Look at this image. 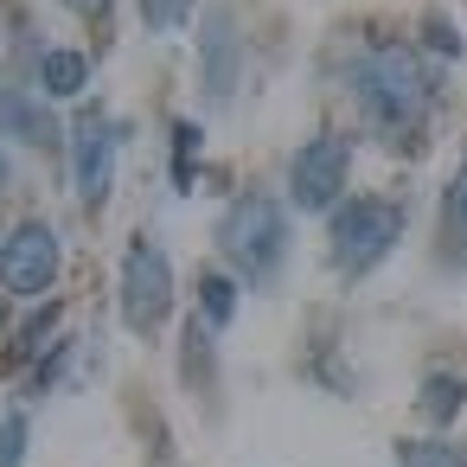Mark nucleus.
Returning a JSON list of instances; mask_svg holds the SVG:
<instances>
[{
    "label": "nucleus",
    "mask_w": 467,
    "mask_h": 467,
    "mask_svg": "<svg viewBox=\"0 0 467 467\" xmlns=\"http://www.w3.org/2000/svg\"><path fill=\"white\" fill-rule=\"evenodd\" d=\"M71 173H78L84 205H103L109 199V180H116V129L103 116H84L71 129Z\"/></svg>",
    "instance_id": "nucleus-7"
},
{
    "label": "nucleus",
    "mask_w": 467,
    "mask_h": 467,
    "mask_svg": "<svg viewBox=\"0 0 467 467\" xmlns=\"http://www.w3.org/2000/svg\"><path fill=\"white\" fill-rule=\"evenodd\" d=\"M26 454V416H7L0 422V467H20Z\"/></svg>",
    "instance_id": "nucleus-16"
},
{
    "label": "nucleus",
    "mask_w": 467,
    "mask_h": 467,
    "mask_svg": "<svg viewBox=\"0 0 467 467\" xmlns=\"http://www.w3.org/2000/svg\"><path fill=\"white\" fill-rule=\"evenodd\" d=\"M199 295H205V320H212V327H224V320L237 314V288H231L224 275H205Z\"/></svg>",
    "instance_id": "nucleus-11"
},
{
    "label": "nucleus",
    "mask_w": 467,
    "mask_h": 467,
    "mask_svg": "<svg viewBox=\"0 0 467 467\" xmlns=\"http://www.w3.org/2000/svg\"><path fill=\"white\" fill-rule=\"evenodd\" d=\"M218 244H224V256H231L244 275H269V269H275V256H282V244H288V218H282V205H275V199L250 192V199H237V205L224 212Z\"/></svg>",
    "instance_id": "nucleus-2"
},
{
    "label": "nucleus",
    "mask_w": 467,
    "mask_h": 467,
    "mask_svg": "<svg viewBox=\"0 0 467 467\" xmlns=\"http://www.w3.org/2000/svg\"><path fill=\"white\" fill-rule=\"evenodd\" d=\"M346 167H352V148H346L339 135H314V141L295 154V167H288L295 205H301V212H327V205L339 199V186H346Z\"/></svg>",
    "instance_id": "nucleus-6"
},
{
    "label": "nucleus",
    "mask_w": 467,
    "mask_h": 467,
    "mask_svg": "<svg viewBox=\"0 0 467 467\" xmlns=\"http://www.w3.org/2000/svg\"><path fill=\"white\" fill-rule=\"evenodd\" d=\"M397 231H403V212L397 205H384V199H352L339 218H333V256H339V269H371L390 244H397Z\"/></svg>",
    "instance_id": "nucleus-4"
},
{
    "label": "nucleus",
    "mask_w": 467,
    "mask_h": 467,
    "mask_svg": "<svg viewBox=\"0 0 467 467\" xmlns=\"http://www.w3.org/2000/svg\"><path fill=\"white\" fill-rule=\"evenodd\" d=\"M441 212H448V244H461V250H467V167L454 173V186H448V205H441Z\"/></svg>",
    "instance_id": "nucleus-12"
},
{
    "label": "nucleus",
    "mask_w": 467,
    "mask_h": 467,
    "mask_svg": "<svg viewBox=\"0 0 467 467\" xmlns=\"http://www.w3.org/2000/svg\"><path fill=\"white\" fill-rule=\"evenodd\" d=\"M0 314H7V307H0Z\"/></svg>",
    "instance_id": "nucleus-20"
},
{
    "label": "nucleus",
    "mask_w": 467,
    "mask_h": 467,
    "mask_svg": "<svg viewBox=\"0 0 467 467\" xmlns=\"http://www.w3.org/2000/svg\"><path fill=\"white\" fill-rule=\"evenodd\" d=\"M173 141H180V148H173V180H180V186H192V154H199V129H192V122H180V129H173Z\"/></svg>",
    "instance_id": "nucleus-15"
},
{
    "label": "nucleus",
    "mask_w": 467,
    "mask_h": 467,
    "mask_svg": "<svg viewBox=\"0 0 467 467\" xmlns=\"http://www.w3.org/2000/svg\"><path fill=\"white\" fill-rule=\"evenodd\" d=\"M65 7H71V14H103L109 0H65Z\"/></svg>",
    "instance_id": "nucleus-18"
},
{
    "label": "nucleus",
    "mask_w": 467,
    "mask_h": 467,
    "mask_svg": "<svg viewBox=\"0 0 467 467\" xmlns=\"http://www.w3.org/2000/svg\"><path fill=\"white\" fill-rule=\"evenodd\" d=\"M403 467H467L461 448H441V441H410L403 448Z\"/></svg>",
    "instance_id": "nucleus-13"
},
{
    "label": "nucleus",
    "mask_w": 467,
    "mask_h": 467,
    "mask_svg": "<svg viewBox=\"0 0 467 467\" xmlns=\"http://www.w3.org/2000/svg\"><path fill=\"white\" fill-rule=\"evenodd\" d=\"M173 307V269H167V250L154 237H135L129 244V263H122V320L135 333H154Z\"/></svg>",
    "instance_id": "nucleus-3"
},
{
    "label": "nucleus",
    "mask_w": 467,
    "mask_h": 467,
    "mask_svg": "<svg viewBox=\"0 0 467 467\" xmlns=\"http://www.w3.org/2000/svg\"><path fill=\"white\" fill-rule=\"evenodd\" d=\"M358 103L378 116V122H416L429 109V71L403 52V46H384L358 65Z\"/></svg>",
    "instance_id": "nucleus-1"
},
{
    "label": "nucleus",
    "mask_w": 467,
    "mask_h": 467,
    "mask_svg": "<svg viewBox=\"0 0 467 467\" xmlns=\"http://www.w3.org/2000/svg\"><path fill=\"white\" fill-rule=\"evenodd\" d=\"M0 192H7V154H0Z\"/></svg>",
    "instance_id": "nucleus-19"
},
{
    "label": "nucleus",
    "mask_w": 467,
    "mask_h": 467,
    "mask_svg": "<svg viewBox=\"0 0 467 467\" xmlns=\"http://www.w3.org/2000/svg\"><path fill=\"white\" fill-rule=\"evenodd\" d=\"M199 52H205V97L224 103V97L237 90V39H231V14H224V7L205 14V39H199Z\"/></svg>",
    "instance_id": "nucleus-8"
},
{
    "label": "nucleus",
    "mask_w": 467,
    "mask_h": 467,
    "mask_svg": "<svg viewBox=\"0 0 467 467\" xmlns=\"http://www.w3.org/2000/svg\"><path fill=\"white\" fill-rule=\"evenodd\" d=\"M422 410H429V416H454V410H461V384H454V378H435L429 397H422Z\"/></svg>",
    "instance_id": "nucleus-17"
},
{
    "label": "nucleus",
    "mask_w": 467,
    "mask_h": 467,
    "mask_svg": "<svg viewBox=\"0 0 467 467\" xmlns=\"http://www.w3.org/2000/svg\"><path fill=\"white\" fill-rule=\"evenodd\" d=\"M186 14H192V0H141V20H148L154 33H173Z\"/></svg>",
    "instance_id": "nucleus-14"
},
{
    "label": "nucleus",
    "mask_w": 467,
    "mask_h": 467,
    "mask_svg": "<svg viewBox=\"0 0 467 467\" xmlns=\"http://www.w3.org/2000/svg\"><path fill=\"white\" fill-rule=\"evenodd\" d=\"M84 84H90L84 52H46V58H39V90H46V97H78Z\"/></svg>",
    "instance_id": "nucleus-9"
},
{
    "label": "nucleus",
    "mask_w": 467,
    "mask_h": 467,
    "mask_svg": "<svg viewBox=\"0 0 467 467\" xmlns=\"http://www.w3.org/2000/svg\"><path fill=\"white\" fill-rule=\"evenodd\" d=\"M0 129H14V135H20V141H33V148H46V141H52L46 109H33L20 90H0Z\"/></svg>",
    "instance_id": "nucleus-10"
},
{
    "label": "nucleus",
    "mask_w": 467,
    "mask_h": 467,
    "mask_svg": "<svg viewBox=\"0 0 467 467\" xmlns=\"http://www.w3.org/2000/svg\"><path fill=\"white\" fill-rule=\"evenodd\" d=\"M58 275V237L52 224H20L0 244V288L7 295H46Z\"/></svg>",
    "instance_id": "nucleus-5"
}]
</instances>
